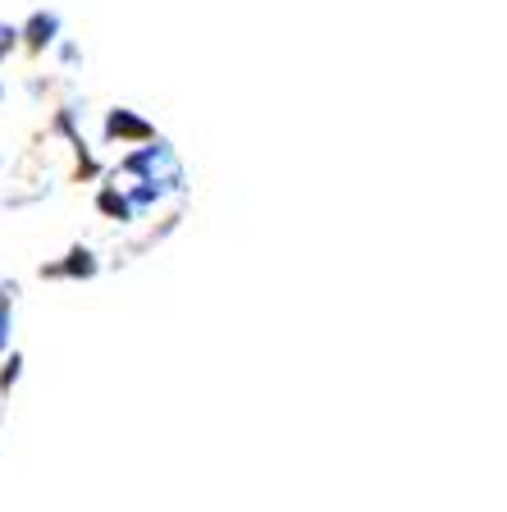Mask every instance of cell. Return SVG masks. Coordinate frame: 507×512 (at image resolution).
I'll use <instances>...</instances> for the list:
<instances>
[{"mask_svg":"<svg viewBox=\"0 0 507 512\" xmlns=\"http://www.w3.org/2000/svg\"><path fill=\"white\" fill-rule=\"evenodd\" d=\"M55 32H60V19L42 10V14H32V19H28V28H19V37H28L32 51H42L46 42H55Z\"/></svg>","mask_w":507,"mask_h":512,"instance_id":"obj_1","label":"cell"},{"mask_svg":"<svg viewBox=\"0 0 507 512\" xmlns=\"http://www.w3.org/2000/svg\"><path fill=\"white\" fill-rule=\"evenodd\" d=\"M10 330H14V311H10V302H0V352L10 343Z\"/></svg>","mask_w":507,"mask_h":512,"instance_id":"obj_2","label":"cell"},{"mask_svg":"<svg viewBox=\"0 0 507 512\" xmlns=\"http://www.w3.org/2000/svg\"><path fill=\"white\" fill-rule=\"evenodd\" d=\"M14 42H19V28H14V23H0V60L14 51Z\"/></svg>","mask_w":507,"mask_h":512,"instance_id":"obj_3","label":"cell"},{"mask_svg":"<svg viewBox=\"0 0 507 512\" xmlns=\"http://www.w3.org/2000/svg\"><path fill=\"white\" fill-rule=\"evenodd\" d=\"M14 380H19V357H10V366H5V371H0V384H5V389H10Z\"/></svg>","mask_w":507,"mask_h":512,"instance_id":"obj_4","label":"cell"},{"mask_svg":"<svg viewBox=\"0 0 507 512\" xmlns=\"http://www.w3.org/2000/svg\"><path fill=\"white\" fill-rule=\"evenodd\" d=\"M0 302H10V298H5V288H0Z\"/></svg>","mask_w":507,"mask_h":512,"instance_id":"obj_5","label":"cell"}]
</instances>
